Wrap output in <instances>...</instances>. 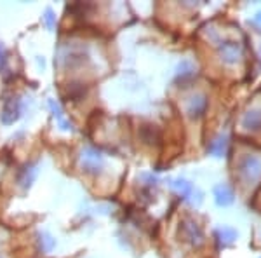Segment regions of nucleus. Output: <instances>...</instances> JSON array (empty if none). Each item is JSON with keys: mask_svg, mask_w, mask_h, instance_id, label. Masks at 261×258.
<instances>
[{"mask_svg": "<svg viewBox=\"0 0 261 258\" xmlns=\"http://www.w3.org/2000/svg\"><path fill=\"white\" fill-rule=\"evenodd\" d=\"M239 176L244 183H256L261 178V159L256 155H244L237 166Z\"/></svg>", "mask_w": 261, "mask_h": 258, "instance_id": "nucleus-1", "label": "nucleus"}, {"mask_svg": "<svg viewBox=\"0 0 261 258\" xmlns=\"http://www.w3.org/2000/svg\"><path fill=\"white\" fill-rule=\"evenodd\" d=\"M179 234L185 243L192 244V246H195V248H199L204 244V232H202L199 223L192 218H185L183 222H181Z\"/></svg>", "mask_w": 261, "mask_h": 258, "instance_id": "nucleus-2", "label": "nucleus"}, {"mask_svg": "<svg viewBox=\"0 0 261 258\" xmlns=\"http://www.w3.org/2000/svg\"><path fill=\"white\" fill-rule=\"evenodd\" d=\"M81 166L86 173L89 175H98L101 173V169L105 166V159L101 155V152H98L96 149H84L81 154Z\"/></svg>", "mask_w": 261, "mask_h": 258, "instance_id": "nucleus-3", "label": "nucleus"}, {"mask_svg": "<svg viewBox=\"0 0 261 258\" xmlns=\"http://www.w3.org/2000/svg\"><path fill=\"white\" fill-rule=\"evenodd\" d=\"M220 56H221L223 63H226V65H235V63L242 58L241 44H239V42H231V40L221 42L220 44Z\"/></svg>", "mask_w": 261, "mask_h": 258, "instance_id": "nucleus-4", "label": "nucleus"}, {"mask_svg": "<svg viewBox=\"0 0 261 258\" xmlns=\"http://www.w3.org/2000/svg\"><path fill=\"white\" fill-rule=\"evenodd\" d=\"M21 115V103H19V98H9L6 100V103H4V108H2V113H0V121L4 122V124H14L16 121L19 119Z\"/></svg>", "mask_w": 261, "mask_h": 258, "instance_id": "nucleus-5", "label": "nucleus"}, {"mask_svg": "<svg viewBox=\"0 0 261 258\" xmlns=\"http://www.w3.org/2000/svg\"><path fill=\"white\" fill-rule=\"evenodd\" d=\"M207 96L204 95V92H197V95H193L190 101H188L187 105V113L190 119H199L205 113V110H207Z\"/></svg>", "mask_w": 261, "mask_h": 258, "instance_id": "nucleus-6", "label": "nucleus"}, {"mask_svg": "<svg viewBox=\"0 0 261 258\" xmlns=\"http://www.w3.org/2000/svg\"><path fill=\"white\" fill-rule=\"evenodd\" d=\"M242 128L247 133H258L261 131V108H251L242 115Z\"/></svg>", "mask_w": 261, "mask_h": 258, "instance_id": "nucleus-7", "label": "nucleus"}, {"mask_svg": "<svg viewBox=\"0 0 261 258\" xmlns=\"http://www.w3.org/2000/svg\"><path fill=\"white\" fill-rule=\"evenodd\" d=\"M233 190H231L228 185H225V183H221V185H216L214 187V201H216V204L218 206H230L231 202H233Z\"/></svg>", "mask_w": 261, "mask_h": 258, "instance_id": "nucleus-8", "label": "nucleus"}, {"mask_svg": "<svg viewBox=\"0 0 261 258\" xmlns=\"http://www.w3.org/2000/svg\"><path fill=\"white\" fill-rule=\"evenodd\" d=\"M84 60H86V53H84L82 48H77V45H70V48L65 51V54H63V61L70 66L77 65V63H82Z\"/></svg>", "mask_w": 261, "mask_h": 258, "instance_id": "nucleus-9", "label": "nucleus"}, {"mask_svg": "<svg viewBox=\"0 0 261 258\" xmlns=\"http://www.w3.org/2000/svg\"><path fill=\"white\" fill-rule=\"evenodd\" d=\"M237 236H239L237 230L231 227H221L216 230V239H218V243H220V246H223V248L233 244V241L237 239Z\"/></svg>", "mask_w": 261, "mask_h": 258, "instance_id": "nucleus-10", "label": "nucleus"}, {"mask_svg": "<svg viewBox=\"0 0 261 258\" xmlns=\"http://www.w3.org/2000/svg\"><path fill=\"white\" fill-rule=\"evenodd\" d=\"M226 145H228V138H226L225 134H220V136H216L207 145V152L211 155H214V157H221L226 150Z\"/></svg>", "mask_w": 261, "mask_h": 258, "instance_id": "nucleus-11", "label": "nucleus"}, {"mask_svg": "<svg viewBox=\"0 0 261 258\" xmlns=\"http://www.w3.org/2000/svg\"><path fill=\"white\" fill-rule=\"evenodd\" d=\"M49 108H50V112H53L54 119H56L58 124H60V128L63 131H70L71 129V124L65 119V115H63V110H61L60 105H58L54 100H49Z\"/></svg>", "mask_w": 261, "mask_h": 258, "instance_id": "nucleus-12", "label": "nucleus"}, {"mask_svg": "<svg viewBox=\"0 0 261 258\" xmlns=\"http://www.w3.org/2000/svg\"><path fill=\"white\" fill-rule=\"evenodd\" d=\"M37 173H39V169H37L35 164H30V166H27L21 171V175H19V183H21V187H24V189H28L30 185L33 183V180L37 178Z\"/></svg>", "mask_w": 261, "mask_h": 258, "instance_id": "nucleus-13", "label": "nucleus"}, {"mask_svg": "<svg viewBox=\"0 0 261 258\" xmlns=\"http://www.w3.org/2000/svg\"><path fill=\"white\" fill-rule=\"evenodd\" d=\"M172 187L176 189V192L181 194V196L187 197V199H190V196L193 194V187H192V183H188L187 180H176L174 183H172Z\"/></svg>", "mask_w": 261, "mask_h": 258, "instance_id": "nucleus-14", "label": "nucleus"}, {"mask_svg": "<svg viewBox=\"0 0 261 258\" xmlns=\"http://www.w3.org/2000/svg\"><path fill=\"white\" fill-rule=\"evenodd\" d=\"M54 239L50 238L49 234H45V232H42V234H39V248L42 249V253H47L50 251V249L54 248Z\"/></svg>", "mask_w": 261, "mask_h": 258, "instance_id": "nucleus-15", "label": "nucleus"}, {"mask_svg": "<svg viewBox=\"0 0 261 258\" xmlns=\"http://www.w3.org/2000/svg\"><path fill=\"white\" fill-rule=\"evenodd\" d=\"M193 72H195V66H193V63L188 61V60L181 61V65L178 66V75H179V77H192Z\"/></svg>", "mask_w": 261, "mask_h": 258, "instance_id": "nucleus-16", "label": "nucleus"}, {"mask_svg": "<svg viewBox=\"0 0 261 258\" xmlns=\"http://www.w3.org/2000/svg\"><path fill=\"white\" fill-rule=\"evenodd\" d=\"M44 21H45V27H47L49 30H53L54 25H56V16H54V12L50 11V9L45 11V14H44Z\"/></svg>", "mask_w": 261, "mask_h": 258, "instance_id": "nucleus-17", "label": "nucleus"}, {"mask_svg": "<svg viewBox=\"0 0 261 258\" xmlns=\"http://www.w3.org/2000/svg\"><path fill=\"white\" fill-rule=\"evenodd\" d=\"M254 21H256V23H261V12H258V16L254 18Z\"/></svg>", "mask_w": 261, "mask_h": 258, "instance_id": "nucleus-18", "label": "nucleus"}, {"mask_svg": "<svg viewBox=\"0 0 261 258\" xmlns=\"http://www.w3.org/2000/svg\"><path fill=\"white\" fill-rule=\"evenodd\" d=\"M259 258H261V256H259Z\"/></svg>", "mask_w": 261, "mask_h": 258, "instance_id": "nucleus-19", "label": "nucleus"}]
</instances>
